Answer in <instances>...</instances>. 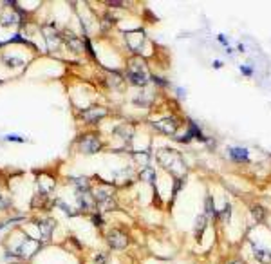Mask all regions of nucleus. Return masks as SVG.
I'll list each match as a JSON object with an SVG mask.
<instances>
[{
  "mask_svg": "<svg viewBox=\"0 0 271 264\" xmlns=\"http://www.w3.org/2000/svg\"><path fill=\"white\" fill-rule=\"evenodd\" d=\"M107 241H109V244H111L112 248H125L128 244L127 236H123V234H121V232H118V230H114L112 234H109Z\"/></svg>",
  "mask_w": 271,
  "mask_h": 264,
  "instance_id": "nucleus-1",
  "label": "nucleus"
},
{
  "mask_svg": "<svg viewBox=\"0 0 271 264\" xmlns=\"http://www.w3.org/2000/svg\"><path fill=\"white\" fill-rule=\"evenodd\" d=\"M253 252H255V259L257 260H260V262H264V264L271 262V253L267 252V250L257 246V244H253Z\"/></svg>",
  "mask_w": 271,
  "mask_h": 264,
  "instance_id": "nucleus-2",
  "label": "nucleus"
},
{
  "mask_svg": "<svg viewBox=\"0 0 271 264\" xmlns=\"http://www.w3.org/2000/svg\"><path fill=\"white\" fill-rule=\"evenodd\" d=\"M230 156H231V159H235V161H248L250 159V156H248V150L246 149H230Z\"/></svg>",
  "mask_w": 271,
  "mask_h": 264,
  "instance_id": "nucleus-3",
  "label": "nucleus"
},
{
  "mask_svg": "<svg viewBox=\"0 0 271 264\" xmlns=\"http://www.w3.org/2000/svg\"><path fill=\"white\" fill-rule=\"evenodd\" d=\"M205 224H206V217H205V215H201V217L197 219V224H195V237H197V239H201V237H202Z\"/></svg>",
  "mask_w": 271,
  "mask_h": 264,
  "instance_id": "nucleus-4",
  "label": "nucleus"
},
{
  "mask_svg": "<svg viewBox=\"0 0 271 264\" xmlns=\"http://www.w3.org/2000/svg\"><path fill=\"white\" fill-rule=\"evenodd\" d=\"M206 210H208V215L217 214V212H215V207H214V199H212V197L206 199Z\"/></svg>",
  "mask_w": 271,
  "mask_h": 264,
  "instance_id": "nucleus-5",
  "label": "nucleus"
},
{
  "mask_svg": "<svg viewBox=\"0 0 271 264\" xmlns=\"http://www.w3.org/2000/svg\"><path fill=\"white\" fill-rule=\"evenodd\" d=\"M253 215L259 219V221H262V219H264V210L260 207H253Z\"/></svg>",
  "mask_w": 271,
  "mask_h": 264,
  "instance_id": "nucleus-6",
  "label": "nucleus"
},
{
  "mask_svg": "<svg viewBox=\"0 0 271 264\" xmlns=\"http://www.w3.org/2000/svg\"><path fill=\"white\" fill-rule=\"evenodd\" d=\"M241 73H244L246 76H251V69H250L248 65H243V67H241Z\"/></svg>",
  "mask_w": 271,
  "mask_h": 264,
  "instance_id": "nucleus-7",
  "label": "nucleus"
},
{
  "mask_svg": "<svg viewBox=\"0 0 271 264\" xmlns=\"http://www.w3.org/2000/svg\"><path fill=\"white\" fill-rule=\"evenodd\" d=\"M219 40H221V44H222V46H228V42H226V38L222 37V35H219Z\"/></svg>",
  "mask_w": 271,
  "mask_h": 264,
  "instance_id": "nucleus-8",
  "label": "nucleus"
},
{
  "mask_svg": "<svg viewBox=\"0 0 271 264\" xmlns=\"http://www.w3.org/2000/svg\"><path fill=\"white\" fill-rule=\"evenodd\" d=\"M8 140H13V141H22V138H18V136H8Z\"/></svg>",
  "mask_w": 271,
  "mask_h": 264,
  "instance_id": "nucleus-9",
  "label": "nucleus"
}]
</instances>
